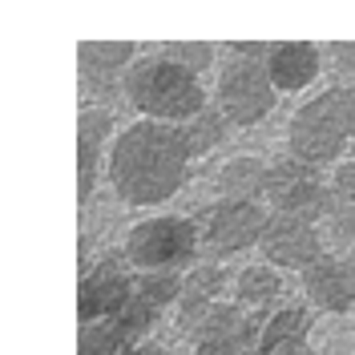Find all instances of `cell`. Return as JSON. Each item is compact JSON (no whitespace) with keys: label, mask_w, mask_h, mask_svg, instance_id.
<instances>
[{"label":"cell","mask_w":355,"mask_h":355,"mask_svg":"<svg viewBox=\"0 0 355 355\" xmlns=\"http://www.w3.org/2000/svg\"><path fill=\"white\" fill-rule=\"evenodd\" d=\"M182 287H186V279L178 270H146V275H137V299L157 307V311H166L170 303H178L182 299Z\"/></svg>","instance_id":"cell-21"},{"label":"cell","mask_w":355,"mask_h":355,"mask_svg":"<svg viewBox=\"0 0 355 355\" xmlns=\"http://www.w3.org/2000/svg\"><path fill=\"white\" fill-rule=\"evenodd\" d=\"M355 141V89L331 85L315 93L307 105H299L287 125L291 157L307 166H339L347 146Z\"/></svg>","instance_id":"cell-2"},{"label":"cell","mask_w":355,"mask_h":355,"mask_svg":"<svg viewBox=\"0 0 355 355\" xmlns=\"http://www.w3.org/2000/svg\"><path fill=\"white\" fill-rule=\"evenodd\" d=\"M323 69V53L311 41H283L270 44V57H266V77L279 93H299L307 89Z\"/></svg>","instance_id":"cell-12"},{"label":"cell","mask_w":355,"mask_h":355,"mask_svg":"<svg viewBox=\"0 0 355 355\" xmlns=\"http://www.w3.org/2000/svg\"><path fill=\"white\" fill-rule=\"evenodd\" d=\"M259 335H263V319L250 315L243 331L218 335V339H206L194 343V355H259Z\"/></svg>","instance_id":"cell-20"},{"label":"cell","mask_w":355,"mask_h":355,"mask_svg":"<svg viewBox=\"0 0 355 355\" xmlns=\"http://www.w3.org/2000/svg\"><path fill=\"white\" fill-rule=\"evenodd\" d=\"M327 57H331V65L339 73L355 77V41H331L327 44Z\"/></svg>","instance_id":"cell-28"},{"label":"cell","mask_w":355,"mask_h":355,"mask_svg":"<svg viewBox=\"0 0 355 355\" xmlns=\"http://www.w3.org/2000/svg\"><path fill=\"white\" fill-rule=\"evenodd\" d=\"M190 162H194V150H190L186 125L133 121L113 141L110 182L125 206H157L186 186Z\"/></svg>","instance_id":"cell-1"},{"label":"cell","mask_w":355,"mask_h":355,"mask_svg":"<svg viewBox=\"0 0 355 355\" xmlns=\"http://www.w3.org/2000/svg\"><path fill=\"white\" fill-rule=\"evenodd\" d=\"M125 263H130L125 254H105L101 263H93L81 275V287H77L81 327L85 323H110L130 307V299L137 295V275H130Z\"/></svg>","instance_id":"cell-6"},{"label":"cell","mask_w":355,"mask_h":355,"mask_svg":"<svg viewBox=\"0 0 355 355\" xmlns=\"http://www.w3.org/2000/svg\"><path fill=\"white\" fill-rule=\"evenodd\" d=\"M335 194L343 202H355V157H343L339 166H335V178H331Z\"/></svg>","instance_id":"cell-26"},{"label":"cell","mask_w":355,"mask_h":355,"mask_svg":"<svg viewBox=\"0 0 355 355\" xmlns=\"http://www.w3.org/2000/svg\"><path fill=\"white\" fill-rule=\"evenodd\" d=\"M162 57H170L174 65L190 69V73L198 77V73H206L210 61H214V44H206V41H170L166 49H162Z\"/></svg>","instance_id":"cell-23"},{"label":"cell","mask_w":355,"mask_h":355,"mask_svg":"<svg viewBox=\"0 0 355 355\" xmlns=\"http://www.w3.org/2000/svg\"><path fill=\"white\" fill-rule=\"evenodd\" d=\"M266 57H270L266 41H230V61H259V65H266Z\"/></svg>","instance_id":"cell-27"},{"label":"cell","mask_w":355,"mask_h":355,"mask_svg":"<svg viewBox=\"0 0 355 355\" xmlns=\"http://www.w3.org/2000/svg\"><path fill=\"white\" fill-rule=\"evenodd\" d=\"M246 319H250V315H243V307H239V303H214L210 311H202V315L190 323V327H186V331H190V339H194V343H206V339H218V335L243 331Z\"/></svg>","instance_id":"cell-18"},{"label":"cell","mask_w":355,"mask_h":355,"mask_svg":"<svg viewBox=\"0 0 355 355\" xmlns=\"http://www.w3.org/2000/svg\"><path fill=\"white\" fill-rule=\"evenodd\" d=\"M347 259H352V266H355V250H352V254H347Z\"/></svg>","instance_id":"cell-30"},{"label":"cell","mask_w":355,"mask_h":355,"mask_svg":"<svg viewBox=\"0 0 355 355\" xmlns=\"http://www.w3.org/2000/svg\"><path fill=\"white\" fill-rule=\"evenodd\" d=\"M226 117H222V110L214 105V110H202L190 125H186V133H190V150H194V157L210 154V150H218L222 141H226Z\"/></svg>","instance_id":"cell-22"},{"label":"cell","mask_w":355,"mask_h":355,"mask_svg":"<svg viewBox=\"0 0 355 355\" xmlns=\"http://www.w3.org/2000/svg\"><path fill=\"white\" fill-rule=\"evenodd\" d=\"M266 182H270V162L243 154L218 170V194L222 202H259L266 198Z\"/></svg>","instance_id":"cell-15"},{"label":"cell","mask_w":355,"mask_h":355,"mask_svg":"<svg viewBox=\"0 0 355 355\" xmlns=\"http://www.w3.org/2000/svg\"><path fill=\"white\" fill-rule=\"evenodd\" d=\"M125 355H166V352H162L157 343H133V347H130Z\"/></svg>","instance_id":"cell-29"},{"label":"cell","mask_w":355,"mask_h":355,"mask_svg":"<svg viewBox=\"0 0 355 355\" xmlns=\"http://www.w3.org/2000/svg\"><path fill=\"white\" fill-rule=\"evenodd\" d=\"M279 291H283L279 270L270 263H259V266H246L243 275H239L234 299H239V307H266L270 299H279Z\"/></svg>","instance_id":"cell-17"},{"label":"cell","mask_w":355,"mask_h":355,"mask_svg":"<svg viewBox=\"0 0 355 355\" xmlns=\"http://www.w3.org/2000/svg\"><path fill=\"white\" fill-rule=\"evenodd\" d=\"M198 246L202 230L194 222L178 218V214H162V218L137 222L125 234V259H130V266H137V275L178 270V266H190L198 259Z\"/></svg>","instance_id":"cell-4"},{"label":"cell","mask_w":355,"mask_h":355,"mask_svg":"<svg viewBox=\"0 0 355 355\" xmlns=\"http://www.w3.org/2000/svg\"><path fill=\"white\" fill-rule=\"evenodd\" d=\"M275 93L266 77V65L259 61H230L218 73V89H214V105L230 125H259L266 113L275 110Z\"/></svg>","instance_id":"cell-7"},{"label":"cell","mask_w":355,"mask_h":355,"mask_svg":"<svg viewBox=\"0 0 355 355\" xmlns=\"http://www.w3.org/2000/svg\"><path fill=\"white\" fill-rule=\"evenodd\" d=\"M266 202H275V214H291L303 222H327L339 194L335 186H327L315 166L299 162V157H275L270 162V182H266Z\"/></svg>","instance_id":"cell-5"},{"label":"cell","mask_w":355,"mask_h":355,"mask_svg":"<svg viewBox=\"0 0 355 355\" xmlns=\"http://www.w3.org/2000/svg\"><path fill=\"white\" fill-rule=\"evenodd\" d=\"M157 315H162V311H157V307H150V303H141V299L133 295V299H130V307L121 311V315H117L113 323H117V327H121V331H125V335L133 339V335L150 331V327L157 323Z\"/></svg>","instance_id":"cell-24"},{"label":"cell","mask_w":355,"mask_h":355,"mask_svg":"<svg viewBox=\"0 0 355 355\" xmlns=\"http://www.w3.org/2000/svg\"><path fill=\"white\" fill-rule=\"evenodd\" d=\"M113 130L110 110H85L77 117V202H89L93 186H97V170H101V150Z\"/></svg>","instance_id":"cell-13"},{"label":"cell","mask_w":355,"mask_h":355,"mask_svg":"<svg viewBox=\"0 0 355 355\" xmlns=\"http://www.w3.org/2000/svg\"><path fill=\"white\" fill-rule=\"evenodd\" d=\"M266 214L259 202H218L210 206L206 214V230H202V243L210 254H239V250H250V246L263 243V230H266Z\"/></svg>","instance_id":"cell-8"},{"label":"cell","mask_w":355,"mask_h":355,"mask_svg":"<svg viewBox=\"0 0 355 355\" xmlns=\"http://www.w3.org/2000/svg\"><path fill=\"white\" fill-rule=\"evenodd\" d=\"M323 226H327V234H331L335 246H352V250H355V202L339 198V206L327 214Z\"/></svg>","instance_id":"cell-25"},{"label":"cell","mask_w":355,"mask_h":355,"mask_svg":"<svg viewBox=\"0 0 355 355\" xmlns=\"http://www.w3.org/2000/svg\"><path fill=\"white\" fill-rule=\"evenodd\" d=\"M125 97L141 113V121H166V125H190L206 110V93H202L198 77L162 53L141 57L125 73Z\"/></svg>","instance_id":"cell-3"},{"label":"cell","mask_w":355,"mask_h":355,"mask_svg":"<svg viewBox=\"0 0 355 355\" xmlns=\"http://www.w3.org/2000/svg\"><path fill=\"white\" fill-rule=\"evenodd\" d=\"M259 246H263L270 266H291V270H307L311 263H319L327 254L319 226L303 218H291V214H270Z\"/></svg>","instance_id":"cell-9"},{"label":"cell","mask_w":355,"mask_h":355,"mask_svg":"<svg viewBox=\"0 0 355 355\" xmlns=\"http://www.w3.org/2000/svg\"><path fill=\"white\" fill-rule=\"evenodd\" d=\"M303 287L307 295L331 315H347L355 307V266L352 259L339 254H323L319 263H311L303 270Z\"/></svg>","instance_id":"cell-11"},{"label":"cell","mask_w":355,"mask_h":355,"mask_svg":"<svg viewBox=\"0 0 355 355\" xmlns=\"http://www.w3.org/2000/svg\"><path fill=\"white\" fill-rule=\"evenodd\" d=\"M259 355H311V315L299 307H283L263 319Z\"/></svg>","instance_id":"cell-14"},{"label":"cell","mask_w":355,"mask_h":355,"mask_svg":"<svg viewBox=\"0 0 355 355\" xmlns=\"http://www.w3.org/2000/svg\"><path fill=\"white\" fill-rule=\"evenodd\" d=\"M133 347V339L117 323H85L77 335V355H125Z\"/></svg>","instance_id":"cell-19"},{"label":"cell","mask_w":355,"mask_h":355,"mask_svg":"<svg viewBox=\"0 0 355 355\" xmlns=\"http://www.w3.org/2000/svg\"><path fill=\"white\" fill-rule=\"evenodd\" d=\"M222 291H226V270H222V266H214V263L194 266V270L186 275L182 299H178V319H182V327H190L202 311L214 307L222 299Z\"/></svg>","instance_id":"cell-16"},{"label":"cell","mask_w":355,"mask_h":355,"mask_svg":"<svg viewBox=\"0 0 355 355\" xmlns=\"http://www.w3.org/2000/svg\"><path fill=\"white\" fill-rule=\"evenodd\" d=\"M137 65V49L130 41H81L77 44V69L89 97H113L117 77Z\"/></svg>","instance_id":"cell-10"}]
</instances>
